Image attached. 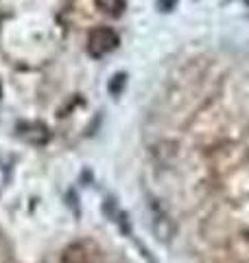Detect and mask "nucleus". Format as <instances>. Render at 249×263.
Wrapping results in <instances>:
<instances>
[{
  "label": "nucleus",
  "instance_id": "3",
  "mask_svg": "<svg viewBox=\"0 0 249 263\" xmlns=\"http://www.w3.org/2000/svg\"><path fill=\"white\" fill-rule=\"evenodd\" d=\"M61 263H98V252L90 241H74L61 252Z\"/></svg>",
  "mask_w": 249,
  "mask_h": 263
},
{
  "label": "nucleus",
  "instance_id": "1",
  "mask_svg": "<svg viewBox=\"0 0 249 263\" xmlns=\"http://www.w3.org/2000/svg\"><path fill=\"white\" fill-rule=\"evenodd\" d=\"M118 44H120L118 33L110 27H96L90 31V35H88V53L96 57V60H101V57L116 51Z\"/></svg>",
  "mask_w": 249,
  "mask_h": 263
},
{
  "label": "nucleus",
  "instance_id": "6",
  "mask_svg": "<svg viewBox=\"0 0 249 263\" xmlns=\"http://www.w3.org/2000/svg\"><path fill=\"white\" fill-rule=\"evenodd\" d=\"M125 79H127V77H125V72H120V75H116V77L112 79V84H110V92H112V95H118V92H120L122 86H125Z\"/></svg>",
  "mask_w": 249,
  "mask_h": 263
},
{
  "label": "nucleus",
  "instance_id": "2",
  "mask_svg": "<svg viewBox=\"0 0 249 263\" xmlns=\"http://www.w3.org/2000/svg\"><path fill=\"white\" fill-rule=\"evenodd\" d=\"M149 215H151V230H153L155 239L162 241V243L173 241V237L177 233L175 221H173L169 213L160 206V202H155V200L149 202Z\"/></svg>",
  "mask_w": 249,
  "mask_h": 263
},
{
  "label": "nucleus",
  "instance_id": "7",
  "mask_svg": "<svg viewBox=\"0 0 249 263\" xmlns=\"http://www.w3.org/2000/svg\"><path fill=\"white\" fill-rule=\"evenodd\" d=\"M177 5V0H157V7L160 11H173V7Z\"/></svg>",
  "mask_w": 249,
  "mask_h": 263
},
{
  "label": "nucleus",
  "instance_id": "4",
  "mask_svg": "<svg viewBox=\"0 0 249 263\" xmlns=\"http://www.w3.org/2000/svg\"><path fill=\"white\" fill-rule=\"evenodd\" d=\"M22 129L24 132H20V136L24 138V141H29V143H33V134H37L35 136V145H42V143L48 141V129L42 125V123H27Z\"/></svg>",
  "mask_w": 249,
  "mask_h": 263
},
{
  "label": "nucleus",
  "instance_id": "5",
  "mask_svg": "<svg viewBox=\"0 0 249 263\" xmlns=\"http://www.w3.org/2000/svg\"><path fill=\"white\" fill-rule=\"evenodd\" d=\"M96 7L101 9L105 15H112V18H118V15H122L125 11V0H94Z\"/></svg>",
  "mask_w": 249,
  "mask_h": 263
},
{
  "label": "nucleus",
  "instance_id": "8",
  "mask_svg": "<svg viewBox=\"0 0 249 263\" xmlns=\"http://www.w3.org/2000/svg\"><path fill=\"white\" fill-rule=\"evenodd\" d=\"M243 3H245V5H249V0H243Z\"/></svg>",
  "mask_w": 249,
  "mask_h": 263
}]
</instances>
